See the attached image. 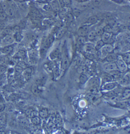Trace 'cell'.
<instances>
[{
  "label": "cell",
  "mask_w": 130,
  "mask_h": 134,
  "mask_svg": "<svg viewBox=\"0 0 130 134\" xmlns=\"http://www.w3.org/2000/svg\"><path fill=\"white\" fill-rule=\"evenodd\" d=\"M20 125L21 126L24 128L28 127L29 126L30 123L28 120L26 118H21L19 121Z\"/></svg>",
  "instance_id": "ac0fdd59"
},
{
  "label": "cell",
  "mask_w": 130,
  "mask_h": 134,
  "mask_svg": "<svg viewBox=\"0 0 130 134\" xmlns=\"http://www.w3.org/2000/svg\"><path fill=\"white\" fill-rule=\"evenodd\" d=\"M58 3L60 6V7L64 8L65 6L63 0H58Z\"/></svg>",
  "instance_id": "f907efd6"
},
{
  "label": "cell",
  "mask_w": 130,
  "mask_h": 134,
  "mask_svg": "<svg viewBox=\"0 0 130 134\" xmlns=\"http://www.w3.org/2000/svg\"><path fill=\"white\" fill-rule=\"evenodd\" d=\"M45 82V79L44 77H40L36 80V84L38 85H42Z\"/></svg>",
  "instance_id": "836d02e7"
},
{
  "label": "cell",
  "mask_w": 130,
  "mask_h": 134,
  "mask_svg": "<svg viewBox=\"0 0 130 134\" xmlns=\"http://www.w3.org/2000/svg\"><path fill=\"white\" fill-rule=\"evenodd\" d=\"M5 11H6L5 13L7 15H9V17H13L14 16L15 14L13 8L11 7H8Z\"/></svg>",
  "instance_id": "83f0119b"
},
{
  "label": "cell",
  "mask_w": 130,
  "mask_h": 134,
  "mask_svg": "<svg viewBox=\"0 0 130 134\" xmlns=\"http://www.w3.org/2000/svg\"><path fill=\"white\" fill-rule=\"evenodd\" d=\"M98 21H99V18H98V17L97 16L94 15L89 17V19H88L87 23L88 25H92L97 23Z\"/></svg>",
  "instance_id": "7c38bea8"
},
{
  "label": "cell",
  "mask_w": 130,
  "mask_h": 134,
  "mask_svg": "<svg viewBox=\"0 0 130 134\" xmlns=\"http://www.w3.org/2000/svg\"><path fill=\"white\" fill-rule=\"evenodd\" d=\"M18 0V1H21V2H23V1L24 0Z\"/></svg>",
  "instance_id": "9f6ffc18"
},
{
  "label": "cell",
  "mask_w": 130,
  "mask_h": 134,
  "mask_svg": "<svg viewBox=\"0 0 130 134\" xmlns=\"http://www.w3.org/2000/svg\"><path fill=\"white\" fill-rule=\"evenodd\" d=\"M52 9L55 10V11H58L59 10V8H60V6L59 5L58 2L56 1H54L52 3L51 5Z\"/></svg>",
  "instance_id": "4316f807"
},
{
  "label": "cell",
  "mask_w": 130,
  "mask_h": 134,
  "mask_svg": "<svg viewBox=\"0 0 130 134\" xmlns=\"http://www.w3.org/2000/svg\"><path fill=\"white\" fill-rule=\"evenodd\" d=\"M23 68H22L19 66H17L15 67V75L16 76H18L20 74L23 72Z\"/></svg>",
  "instance_id": "f1b7e54d"
},
{
  "label": "cell",
  "mask_w": 130,
  "mask_h": 134,
  "mask_svg": "<svg viewBox=\"0 0 130 134\" xmlns=\"http://www.w3.org/2000/svg\"><path fill=\"white\" fill-rule=\"evenodd\" d=\"M31 122L34 125H38L40 124L41 122L39 117L35 116L31 118Z\"/></svg>",
  "instance_id": "7402d4cb"
},
{
  "label": "cell",
  "mask_w": 130,
  "mask_h": 134,
  "mask_svg": "<svg viewBox=\"0 0 130 134\" xmlns=\"http://www.w3.org/2000/svg\"><path fill=\"white\" fill-rule=\"evenodd\" d=\"M1 7H2V9L5 10V11L6 10V9H7V8L8 7L7 4L5 3H2V5H1Z\"/></svg>",
  "instance_id": "816d5d0a"
},
{
  "label": "cell",
  "mask_w": 130,
  "mask_h": 134,
  "mask_svg": "<svg viewBox=\"0 0 130 134\" xmlns=\"http://www.w3.org/2000/svg\"><path fill=\"white\" fill-rule=\"evenodd\" d=\"M88 78L87 76L84 74H81L79 77V80L81 84H84L87 81Z\"/></svg>",
  "instance_id": "1f68e13d"
},
{
  "label": "cell",
  "mask_w": 130,
  "mask_h": 134,
  "mask_svg": "<svg viewBox=\"0 0 130 134\" xmlns=\"http://www.w3.org/2000/svg\"><path fill=\"white\" fill-rule=\"evenodd\" d=\"M54 41V38L53 36H50L43 41V47L44 48L47 50V49L49 48L50 46H51Z\"/></svg>",
  "instance_id": "52a82bcc"
},
{
  "label": "cell",
  "mask_w": 130,
  "mask_h": 134,
  "mask_svg": "<svg viewBox=\"0 0 130 134\" xmlns=\"http://www.w3.org/2000/svg\"><path fill=\"white\" fill-rule=\"evenodd\" d=\"M4 42L7 45L11 44L14 42V38L11 36H7L3 39Z\"/></svg>",
  "instance_id": "9a60e30c"
},
{
  "label": "cell",
  "mask_w": 130,
  "mask_h": 134,
  "mask_svg": "<svg viewBox=\"0 0 130 134\" xmlns=\"http://www.w3.org/2000/svg\"><path fill=\"white\" fill-rule=\"evenodd\" d=\"M113 50L114 46H113L112 44H104L102 47L99 50L101 57L102 58L106 57L108 54L112 52Z\"/></svg>",
  "instance_id": "6da1fadb"
},
{
  "label": "cell",
  "mask_w": 130,
  "mask_h": 134,
  "mask_svg": "<svg viewBox=\"0 0 130 134\" xmlns=\"http://www.w3.org/2000/svg\"><path fill=\"white\" fill-rule=\"evenodd\" d=\"M65 6L67 7H70L71 5V0H63Z\"/></svg>",
  "instance_id": "c3c4849f"
},
{
  "label": "cell",
  "mask_w": 130,
  "mask_h": 134,
  "mask_svg": "<svg viewBox=\"0 0 130 134\" xmlns=\"http://www.w3.org/2000/svg\"><path fill=\"white\" fill-rule=\"evenodd\" d=\"M66 32V29L65 28H62L61 29L58 30L56 33V38L58 39L61 38L64 36Z\"/></svg>",
  "instance_id": "e0dca14e"
},
{
  "label": "cell",
  "mask_w": 130,
  "mask_h": 134,
  "mask_svg": "<svg viewBox=\"0 0 130 134\" xmlns=\"http://www.w3.org/2000/svg\"><path fill=\"white\" fill-rule=\"evenodd\" d=\"M69 64V61L68 58L65 56L62 60V68L64 69H66L68 67Z\"/></svg>",
  "instance_id": "d6986e66"
},
{
  "label": "cell",
  "mask_w": 130,
  "mask_h": 134,
  "mask_svg": "<svg viewBox=\"0 0 130 134\" xmlns=\"http://www.w3.org/2000/svg\"><path fill=\"white\" fill-rule=\"evenodd\" d=\"M116 84L114 82H109L108 83L106 84L104 86V89L106 90H111L113 89L116 86Z\"/></svg>",
  "instance_id": "5bb4252c"
},
{
  "label": "cell",
  "mask_w": 130,
  "mask_h": 134,
  "mask_svg": "<svg viewBox=\"0 0 130 134\" xmlns=\"http://www.w3.org/2000/svg\"></svg>",
  "instance_id": "680465c9"
},
{
  "label": "cell",
  "mask_w": 130,
  "mask_h": 134,
  "mask_svg": "<svg viewBox=\"0 0 130 134\" xmlns=\"http://www.w3.org/2000/svg\"><path fill=\"white\" fill-rule=\"evenodd\" d=\"M13 50V47L11 46H5V47L1 50V51L4 54H7L12 52Z\"/></svg>",
  "instance_id": "ffe728a7"
},
{
  "label": "cell",
  "mask_w": 130,
  "mask_h": 134,
  "mask_svg": "<svg viewBox=\"0 0 130 134\" xmlns=\"http://www.w3.org/2000/svg\"><path fill=\"white\" fill-rule=\"evenodd\" d=\"M6 108V106L4 104L0 103V113L2 112Z\"/></svg>",
  "instance_id": "681fc988"
},
{
  "label": "cell",
  "mask_w": 130,
  "mask_h": 134,
  "mask_svg": "<svg viewBox=\"0 0 130 134\" xmlns=\"http://www.w3.org/2000/svg\"><path fill=\"white\" fill-rule=\"evenodd\" d=\"M87 71V67L85 66L81 65L79 67H78V71L79 73L82 74L84 72H85Z\"/></svg>",
  "instance_id": "e575fe53"
},
{
  "label": "cell",
  "mask_w": 130,
  "mask_h": 134,
  "mask_svg": "<svg viewBox=\"0 0 130 134\" xmlns=\"http://www.w3.org/2000/svg\"><path fill=\"white\" fill-rule=\"evenodd\" d=\"M96 31V33H97V36H102L103 34L104 33V30L103 28H99V29H98Z\"/></svg>",
  "instance_id": "7bdbcfd3"
},
{
  "label": "cell",
  "mask_w": 130,
  "mask_h": 134,
  "mask_svg": "<svg viewBox=\"0 0 130 134\" xmlns=\"http://www.w3.org/2000/svg\"><path fill=\"white\" fill-rule=\"evenodd\" d=\"M59 54L60 50L58 48H56L50 53V57L51 59H55L58 57Z\"/></svg>",
  "instance_id": "2e32d148"
},
{
  "label": "cell",
  "mask_w": 130,
  "mask_h": 134,
  "mask_svg": "<svg viewBox=\"0 0 130 134\" xmlns=\"http://www.w3.org/2000/svg\"><path fill=\"white\" fill-rule=\"evenodd\" d=\"M87 36L89 40L91 41H93L95 39L97 36L96 31L94 30L89 31L87 35Z\"/></svg>",
  "instance_id": "30bf717a"
},
{
  "label": "cell",
  "mask_w": 130,
  "mask_h": 134,
  "mask_svg": "<svg viewBox=\"0 0 130 134\" xmlns=\"http://www.w3.org/2000/svg\"><path fill=\"white\" fill-rule=\"evenodd\" d=\"M127 105V102H122L117 103L116 105V106L118 108H122L126 107Z\"/></svg>",
  "instance_id": "ab89813d"
},
{
  "label": "cell",
  "mask_w": 130,
  "mask_h": 134,
  "mask_svg": "<svg viewBox=\"0 0 130 134\" xmlns=\"http://www.w3.org/2000/svg\"><path fill=\"white\" fill-rule=\"evenodd\" d=\"M32 93L35 95H38L40 93V91L39 88V85L36 83L32 85L31 88Z\"/></svg>",
  "instance_id": "4fadbf2b"
},
{
  "label": "cell",
  "mask_w": 130,
  "mask_h": 134,
  "mask_svg": "<svg viewBox=\"0 0 130 134\" xmlns=\"http://www.w3.org/2000/svg\"><path fill=\"white\" fill-rule=\"evenodd\" d=\"M104 32L105 33H113V27L109 25H107L103 28Z\"/></svg>",
  "instance_id": "f546056e"
},
{
  "label": "cell",
  "mask_w": 130,
  "mask_h": 134,
  "mask_svg": "<svg viewBox=\"0 0 130 134\" xmlns=\"http://www.w3.org/2000/svg\"><path fill=\"white\" fill-rule=\"evenodd\" d=\"M129 76H125L121 79V83L123 85H126V84H127L128 83H129Z\"/></svg>",
  "instance_id": "d6a6232c"
},
{
  "label": "cell",
  "mask_w": 130,
  "mask_h": 134,
  "mask_svg": "<svg viewBox=\"0 0 130 134\" xmlns=\"http://www.w3.org/2000/svg\"><path fill=\"white\" fill-rule=\"evenodd\" d=\"M104 42L101 39L97 41L95 46V47L96 51H99L101 48L102 47V46L104 45Z\"/></svg>",
  "instance_id": "603a6c76"
},
{
  "label": "cell",
  "mask_w": 130,
  "mask_h": 134,
  "mask_svg": "<svg viewBox=\"0 0 130 134\" xmlns=\"http://www.w3.org/2000/svg\"><path fill=\"white\" fill-rule=\"evenodd\" d=\"M84 50L85 52L94 54L95 51H96L95 46L92 43H85L84 46Z\"/></svg>",
  "instance_id": "8992f818"
},
{
  "label": "cell",
  "mask_w": 130,
  "mask_h": 134,
  "mask_svg": "<svg viewBox=\"0 0 130 134\" xmlns=\"http://www.w3.org/2000/svg\"><path fill=\"white\" fill-rule=\"evenodd\" d=\"M117 69L121 72H124L126 71L127 69V65L125 62L123 61L122 59H118L115 62Z\"/></svg>",
  "instance_id": "5b68a950"
},
{
  "label": "cell",
  "mask_w": 130,
  "mask_h": 134,
  "mask_svg": "<svg viewBox=\"0 0 130 134\" xmlns=\"http://www.w3.org/2000/svg\"><path fill=\"white\" fill-rule=\"evenodd\" d=\"M103 69L105 71L111 72L118 70L115 62H108L104 64Z\"/></svg>",
  "instance_id": "277c9868"
},
{
  "label": "cell",
  "mask_w": 130,
  "mask_h": 134,
  "mask_svg": "<svg viewBox=\"0 0 130 134\" xmlns=\"http://www.w3.org/2000/svg\"><path fill=\"white\" fill-rule=\"evenodd\" d=\"M39 115L42 118H46L48 116V111L46 109H43L39 112Z\"/></svg>",
  "instance_id": "44dd1931"
},
{
  "label": "cell",
  "mask_w": 130,
  "mask_h": 134,
  "mask_svg": "<svg viewBox=\"0 0 130 134\" xmlns=\"http://www.w3.org/2000/svg\"><path fill=\"white\" fill-rule=\"evenodd\" d=\"M23 72V76L26 80H29L31 78L33 74V69L31 68H26Z\"/></svg>",
  "instance_id": "ba28073f"
},
{
  "label": "cell",
  "mask_w": 130,
  "mask_h": 134,
  "mask_svg": "<svg viewBox=\"0 0 130 134\" xmlns=\"http://www.w3.org/2000/svg\"><path fill=\"white\" fill-rule=\"evenodd\" d=\"M88 0H77L78 2H84L88 1Z\"/></svg>",
  "instance_id": "11a10c76"
},
{
  "label": "cell",
  "mask_w": 130,
  "mask_h": 134,
  "mask_svg": "<svg viewBox=\"0 0 130 134\" xmlns=\"http://www.w3.org/2000/svg\"><path fill=\"white\" fill-rule=\"evenodd\" d=\"M7 15L5 12H0V20H4L7 18Z\"/></svg>",
  "instance_id": "b9f144b4"
},
{
  "label": "cell",
  "mask_w": 130,
  "mask_h": 134,
  "mask_svg": "<svg viewBox=\"0 0 130 134\" xmlns=\"http://www.w3.org/2000/svg\"><path fill=\"white\" fill-rule=\"evenodd\" d=\"M28 55L30 57V61L34 63L35 62V58L37 56V52L35 50H31L29 51Z\"/></svg>",
  "instance_id": "8fae6325"
},
{
  "label": "cell",
  "mask_w": 130,
  "mask_h": 134,
  "mask_svg": "<svg viewBox=\"0 0 130 134\" xmlns=\"http://www.w3.org/2000/svg\"><path fill=\"white\" fill-rule=\"evenodd\" d=\"M90 85L92 87H95L99 84V80L97 78H93L90 80Z\"/></svg>",
  "instance_id": "4dcf8cb0"
},
{
  "label": "cell",
  "mask_w": 130,
  "mask_h": 134,
  "mask_svg": "<svg viewBox=\"0 0 130 134\" xmlns=\"http://www.w3.org/2000/svg\"><path fill=\"white\" fill-rule=\"evenodd\" d=\"M18 66H19L20 67H21L22 68L24 69V68H26V65L25 63L23 61H20L18 63Z\"/></svg>",
  "instance_id": "7dc6e473"
},
{
  "label": "cell",
  "mask_w": 130,
  "mask_h": 134,
  "mask_svg": "<svg viewBox=\"0 0 130 134\" xmlns=\"http://www.w3.org/2000/svg\"><path fill=\"white\" fill-rule=\"evenodd\" d=\"M6 71V68L4 66H0V76L4 74Z\"/></svg>",
  "instance_id": "ee69618b"
},
{
  "label": "cell",
  "mask_w": 130,
  "mask_h": 134,
  "mask_svg": "<svg viewBox=\"0 0 130 134\" xmlns=\"http://www.w3.org/2000/svg\"><path fill=\"white\" fill-rule=\"evenodd\" d=\"M86 39L84 37L79 36L77 39V42L79 44L82 45L85 43Z\"/></svg>",
  "instance_id": "d590c367"
},
{
  "label": "cell",
  "mask_w": 130,
  "mask_h": 134,
  "mask_svg": "<svg viewBox=\"0 0 130 134\" xmlns=\"http://www.w3.org/2000/svg\"></svg>",
  "instance_id": "6f0895ef"
},
{
  "label": "cell",
  "mask_w": 130,
  "mask_h": 134,
  "mask_svg": "<svg viewBox=\"0 0 130 134\" xmlns=\"http://www.w3.org/2000/svg\"><path fill=\"white\" fill-rule=\"evenodd\" d=\"M7 115L5 113H0V123L1 124L5 125L7 121Z\"/></svg>",
  "instance_id": "d4e9b609"
},
{
  "label": "cell",
  "mask_w": 130,
  "mask_h": 134,
  "mask_svg": "<svg viewBox=\"0 0 130 134\" xmlns=\"http://www.w3.org/2000/svg\"><path fill=\"white\" fill-rule=\"evenodd\" d=\"M72 13H73V14L74 16H75L76 17H78L80 15V14L81 13V12L79 9H77V8H74L73 10Z\"/></svg>",
  "instance_id": "74e56055"
},
{
  "label": "cell",
  "mask_w": 130,
  "mask_h": 134,
  "mask_svg": "<svg viewBox=\"0 0 130 134\" xmlns=\"http://www.w3.org/2000/svg\"><path fill=\"white\" fill-rule=\"evenodd\" d=\"M44 9L45 10L47 11H51L53 10L51 5H45L44 7Z\"/></svg>",
  "instance_id": "f6af8a7d"
},
{
  "label": "cell",
  "mask_w": 130,
  "mask_h": 134,
  "mask_svg": "<svg viewBox=\"0 0 130 134\" xmlns=\"http://www.w3.org/2000/svg\"><path fill=\"white\" fill-rule=\"evenodd\" d=\"M26 55V52L24 50H20L18 51L16 54L17 56L20 58H25Z\"/></svg>",
  "instance_id": "8d00e7d4"
},
{
  "label": "cell",
  "mask_w": 130,
  "mask_h": 134,
  "mask_svg": "<svg viewBox=\"0 0 130 134\" xmlns=\"http://www.w3.org/2000/svg\"><path fill=\"white\" fill-rule=\"evenodd\" d=\"M122 59L126 64L129 63L130 61V55L129 53H125L122 55Z\"/></svg>",
  "instance_id": "484cf974"
},
{
  "label": "cell",
  "mask_w": 130,
  "mask_h": 134,
  "mask_svg": "<svg viewBox=\"0 0 130 134\" xmlns=\"http://www.w3.org/2000/svg\"><path fill=\"white\" fill-rule=\"evenodd\" d=\"M26 115L30 117H33L36 116L35 115V110L31 108H29L26 110Z\"/></svg>",
  "instance_id": "cb8c5ba5"
},
{
  "label": "cell",
  "mask_w": 130,
  "mask_h": 134,
  "mask_svg": "<svg viewBox=\"0 0 130 134\" xmlns=\"http://www.w3.org/2000/svg\"><path fill=\"white\" fill-rule=\"evenodd\" d=\"M113 34L110 33L104 32L101 36V40L104 42V44L110 43L111 44L113 41Z\"/></svg>",
  "instance_id": "3957f363"
},
{
  "label": "cell",
  "mask_w": 130,
  "mask_h": 134,
  "mask_svg": "<svg viewBox=\"0 0 130 134\" xmlns=\"http://www.w3.org/2000/svg\"><path fill=\"white\" fill-rule=\"evenodd\" d=\"M130 95V91L129 89H127L124 90L123 93V96L126 98H129Z\"/></svg>",
  "instance_id": "60d3db41"
},
{
  "label": "cell",
  "mask_w": 130,
  "mask_h": 134,
  "mask_svg": "<svg viewBox=\"0 0 130 134\" xmlns=\"http://www.w3.org/2000/svg\"><path fill=\"white\" fill-rule=\"evenodd\" d=\"M104 82H111L112 80V78L110 77H105L104 78Z\"/></svg>",
  "instance_id": "f5cc1de1"
},
{
  "label": "cell",
  "mask_w": 130,
  "mask_h": 134,
  "mask_svg": "<svg viewBox=\"0 0 130 134\" xmlns=\"http://www.w3.org/2000/svg\"><path fill=\"white\" fill-rule=\"evenodd\" d=\"M106 59L108 62H115L118 59V57L115 53H111L108 54Z\"/></svg>",
  "instance_id": "9c48e42d"
},
{
  "label": "cell",
  "mask_w": 130,
  "mask_h": 134,
  "mask_svg": "<svg viewBox=\"0 0 130 134\" xmlns=\"http://www.w3.org/2000/svg\"><path fill=\"white\" fill-rule=\"evenodd\" d=\"M90 25H86L82 26L79 28L78 30V34L79 36L85 37L86 36L90 31Z\"/></svg>",
  "instance_id": "7a4b0ae2"
},
{
  "label": "cell",
  "mask_w": 130,
  "mask_h": 134,
  "mask_svg": "<svg viewBox=\"0 0 130 134\" xmlns=\"http://www.w3.org/2000/svg\"><path fill=\"white\" fill-rule=\"evenodd\" d=\"M85 56L88 60H93L94 58V54H92V53L85 52Z\"/></svg>",
  "instance_id": "f35d334b"
},
{
  "label": "cell",
  "mask_w": 130,
  "mask_h": 134,
  "mask_svg": "<svg viewBox=\"0 0 130 134\" xmlns=\"http://www.w3.org/2000/svg\"><path fill=\"white\" fill-rule=\"evenodd\" d=\"M7 107V108H8V110H9V111L12 110V109H13V106L11 105H8Z\"/></svg>",
  "instance_id": "db71d44e"
},
{
  "label": "cell",
  "mask_w": 130,
  "mask_h": 134,
  "mask_svg": "<svg viewBox=\"0 0 130 134\" xmlns=\"http://www.w3.org/2000/svg\"><path fill=\"white\" fill-rule=\"evenodd\" d=\"M59 15L61 18L63 19L66 16V13L65 11H62V12H60Z\"/></svg>",
  "instance_id": "bcb514c9"
}]
</instances>
